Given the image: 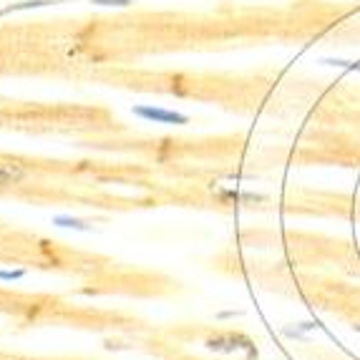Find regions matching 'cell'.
I'll use <instances>...</instances> for the list:
<instances>
[{"label":"cell","mask_w":360,"mask_h":360,"mask_svg":"<svg viewBox=\"0 0 360 360\" xmlns=\"http://www.w3.org/2000/svg\"><path fill=\"white\" fill-rule=\"evenodd\" d=\"M134 114L141 116L146 121H154V124H189V116L176 114V111H167V108H151V106H136Z\"/></svg>","instance_id":"cell-1"},{"label":"cell","mask_w":360,"mask_h":360,"mask_svg":"<svg viewBox=\"0 0 360 360\" xmlns=\"http://www.w3.org/2000/svg\"><path fill=\"white\" fill-rule=\"evenodd\" d=\"M25 176V169L20 164L13 162H0V186H11L18 184L20 179Z\"/></svg>","instance_id":"cell-2"},{"label":"cell","mask_w":360,"mask_h":360,"mask_svg":"<svg viewBox=\"0 0 360 360\" xmlns=\"http://www.w3.org/2000/svg\"><path fill=\"white\" fill-rule=\"evenodd\" d=\"M56 3H63V0H25V3H11L0 11V18L8 15V13H18V11H33V8H46V6H56Z\"/></svg>","instance_id":"cell-3"},{"label":"cell","mask_w":360,"mask_h":360,"mask_svg":"<svg viewBox=\"0 0 360 360\" xmlns=\"http://www.w3.org/2000/svg\"><path fill=\"white\" fill-rule=\"evenodd\" d=\"M58 227H73V229H91L89 222H81V219H71V217H56L53 219Z\"/></svg>","instance_id":"cell-4"},{"label":"cell","mask_w":360,"mask_h":360,"mask_svg":"<svg viewBox=\"0 0 360 360\" xmlns=\"http://www.w3.org/2000/svg\"><path fill=\"white\" fill-rule=\"evenodd\" d=\"M91 3H96V6H116V8L131 6V0H91Z\"/></svg>","instance_id":"cell-5"},{"label":"cell","mask_w":360,"mask_h":360,"mask_svg":"<svg viewBox=\"0 0 360 360\" xmlns=\"http://www.w3.org/2000/svg\"><path fill=\"white\" fill-rule=\"evenodd\" d=\"M25 272L23 270H18V272H3L0 270V280H6V283H11V280H20Z\"/></svg>","instance_id":"cell-6"}]
</instances>
